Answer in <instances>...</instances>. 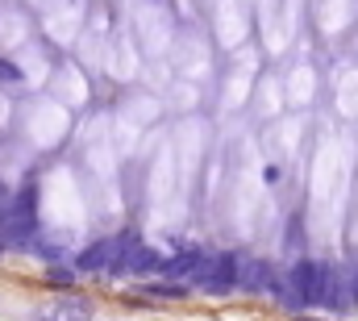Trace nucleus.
<instances>
[{
	"mask_svg": "<svg viewBox=\"0 0 358 321\" xmlns=\"http://www.w3.org/2000/svg\"><path fill=\"white\" fill-rule=\"evenodd\" d=\"M34 188H25L8 209H4V217H0V234L4 238H25V234H34Z\"/></svg>",
	"mask_w": 358,
	"mask_h": 321,
	"instance_id": "obj_3",
	"label": "nucleus"
},
{
	"mask_svg": "<svg viewBox=\"0 0 358 321\" xmlns=\"http://www.w3.org/2000/svg\"><path fill=\"white\" fill-rule=\"evenodd\" d=\"M342 275H346V301L358 305V271H342Z\"/></svg>",
	"mask_w": 358,
	"mask_h": 321,
	"instance_id": "obj_8",
	"label": "nucleus"
},
{
	"mask_svg": "<svg viewBox=\"0 0 358 321\" xmlns=\"http://www.w3.org/2000/svg\"><path fill=\"white\" fill-rule=\"evenodd\" d=\"M146 292H155V296H179L183 288H176V284H150Z\"/></svg>",
	"mask_w": 358,
	"mask_h": 321,
	"instance_id": "obj_9",
	"label": "nucleus"
},
{
	"mask_svg": "<svg viewBox=\"0 0 358 321\" xmlns=\"http://www.w3.org/2000/svg\"><path fill=\"white\" fill-rule=\"evenodd\" d=\"M117 250H121V238H104V242H92L88 250L76 259L84 271H113L117 263Z\"/></svg>",
	"mask_w": 358,
	"mask_h": 321,
	"instance_id": "obj_6",
	"label": "nucleus"
},
{
	"mask_svg": "<svg viewBox=\"0 0 358 321\" xmlns=\"http://www.w3.org/2000/svg\"><path fill=\"white\" fill-rule=\"evenodd\" d=\"M238 275H242V254H208L204 271L192 284L204 288V292H213V296H221V292H234L238 288Z\"/></svg>",
	"mask_w": 358,
	"mask_h": 321,
	"instance_id": "obj_1",
	"label": "nucleus"
},
{
	"mask_svg": "<svg viewBox=\"0 0 358 321\" xmlns=\"http://www.w3.org/2000/svg\"><path fill=\"white\" fill-rule=\"evenodd\" d=\"M0 250H4V234H0Z\"/></svg>",
	"mask_w": 358,
	"mask_h": 321,
	"instance_id": "obj_10",
	"label": "nucleus"
},
{
	"mask_svg": "<svg viewBox=\"0 0 358 321\" xmlns=\"http://www.w3.org/2000/svg\"><path fill=\"white\" fill-rule=\"evenodd\" d=\"M113 271H129V275H150V271H163V254L159 250H150V246H142L138 238H121V250H117V263H113Z\"/></svg>",
	"mask_w": 358,
	"mask_h": 321,
	"instance_id": "obj_2",
	"label": "nucleus"
},
{
	"mask_svg": "<svg viewBox=\"0 0 358 321\" xmlns=\"http://www.w3.org/2000/svg\"><path fill=\"white\" fill-rule=\"evenodd\" d=\"M238 288H246V292H255V296H275L279 275H275V267H271V263H263V259H242Z\"/></svg>",
	"mask_w": 358,
	"mask_h": 321,
	"instance_id": "obj_4",
	"label": "nucleus"
},
{
	"mask_svg": "<svg viewBox=\"0 0 358 321\" xmlns=\"http://www.w3.org/2000/svg\"><path fill=\"white\" fill-rule=\"evenodd\" d=\"M204 263H208V254H204V250H183V254H176V259H163V275L192 284V280L204 271Z\"/></svg>",
	"mask_w": 358,
	"mask_h": 321,
	"instance_id": "obj_5",
	"label": "nucleus"
},
{
	"mask_svg": "<svg viewBox=\"0 0 358 321\" xmlns=\"http://www.w3.org/2000/svg\"><path fill=\"white\" fill-rule=\"evenodd\" d=\"M92 309L84 301H55V305H46L42 309V321H88Z\"/></svg>",
	"mask_w": 358,
	"mask_h": 321,
	"instance_id": "obj_7",
	"label": "nucleus"
}]
</instances>
